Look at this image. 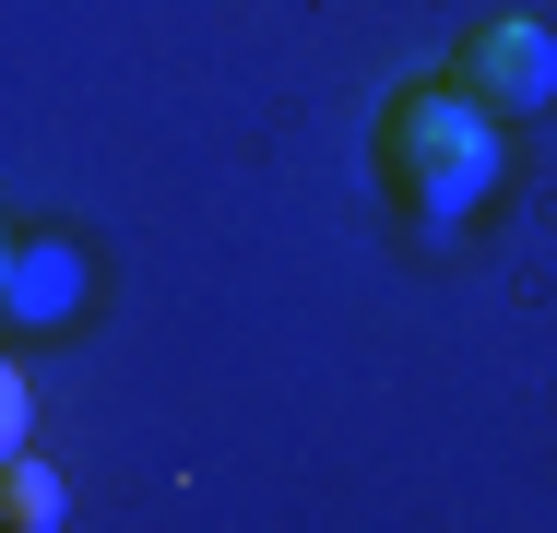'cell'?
I'll list each match as a JSON object with an SVG mask.
<instances>
[{
  "label": "cell",
  "mask_w": 557,
  "mask_h": 533,
  "mask_svg": "<svg viewBox=\"0 0 557 533\" xmlns=\"http://www.w3.org/2000/svg\"><path fill=\"white\" fill-rule=\"evenodd\" d=\"M462 84H474L486 107H546L557 96V36H546V24H522V12L474 24V36H462Z\"/></svg>",
  "instance_id": "7a4b0ae2"
},
{
  "label": "cell",
  "mask_w": 557,
  "mask_h": 533,
  "mask_svg": "<svg viewBox=\"0 0 557 533\" xmlns=\"http://www.w3.org/2000/svg\"><path fill=\"white\" fill-rule=\"evenodd\" d=\"M48 522H60V474L12 450V533H48Z\"/></svg>",
  "instance_id": "277c9868"
},
{
  "label": "cell",
  "mask_w": 557,
  "mask_h": 533,
  "mask_svg": "<svg viewBox=\"0 0 557 533\" xmlns=\"http://www.w3.org/2000/svg\"><path fill=\"white\" fill-rule=\"evenodd\" d=\"M84 297H96V273H84V249H72V237H24V249H12V273H0V309L24 320V332L72 320Z\"/></svg>",
  "instance_id": "3957f363"
},
{
  "label": "cell",
  "mask_w": 557,
  "mask_h": 533,
  "mask_svg": "<svg viewBox=\"0 0 557 533\" xmlns=\"http://www.w3.org/2000/svg\"><path fill=\"white\" fill-rule=\"evenodd\" d=\"M380 178L416 237H462L486 190H498V131H486V96L462 72H428L380 107Z\"/></svg>",
  "instance_id": "6da1fadb"
}]
</instances>
